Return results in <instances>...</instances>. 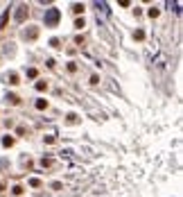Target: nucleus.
I'll list each match as a JSON object with an SVG mask.
<instances>
[{
    "label": "nucleus",
    "mask_w": 183,
    "mask_h": 197,
    "mask_svg": "<svg viewBox=\"0 0 183 197\" xmlns=\"http://www.w3.org/2000/svg\"><path fill=\"white\" fill-rule=\"evenodd\" d=\"M57 23H59V9H47V12H45V25L47 27H54Z\"/></svg>",
    "instance_id": "obj_1"
},
{
    "label": "nucleus",
    "mask_w": 183,
    "mask_h": 197,
    "mask_svg": "<svg viewBox=\"0 0 183 197\" xmlns=\"http://www.w3.org/2000/svg\"><path fill=\"white\" fill-rule=\"evenodd\" d=\"M25 16H27V7H18V12H16V21H18V23H23V21H25Z\"/></svg>",
    "instance_id": "obj_2"
}]
</instances>
